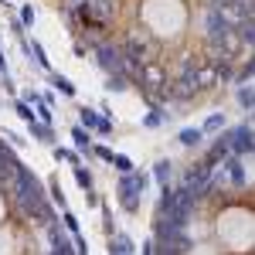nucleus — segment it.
Here are the masks:
<instances>
[{
	"mask_svg": "<svg viewBox=\"0 0 255 255\" xmlns=\"http://www.w3.org/2000/svg\"><path fill=\"white\" fill-rule=\"evenodd\" d=\"M72 139H75V146H79L82 157H89V153H92V146H96V143H92V133H89L85 126H72Z\"/></svg>",
	"mask_w": 255,
	"mask_h": 255,
	"instance_id": "7",
	"label": "nucleus"
},
{
	"mask_svg": "<svg viewBox=\"0 0 255 255\" xmlns=\"http://www.w3.org/2000/svg\"><path fill=\"white\" fill-rule=\"evenodd\" d=\"M79 119H82V126H85V129H99V126H102V113L92 109V106H82Z\"/></svg>",
	"mask_w": 255,
	"mask_h": 255,
	"instance_id": "12",
	"label": "nucleus"
},
{
	"mask_svg": "<svg viewBox=\"0 0 255 255\" xmlns=\"http://www.w3.org/2000/svg\"><path fill=\"white\" fill-rule=\"evenodd\" d=\"M34 17H38V10H34L31 3H24V7H20V24H24V27H34Z\"/></svg>",
	"mask_w": 255,
	"mask_h": 255,
	"instance_id": "23",
	"label": "nucleus"
},
{
	"mask_svg": "<svg viewBox=\"0 0 255 255\" xmlns=\"http://www.w3.org/2000/svg\"><path fill=\"white\" fill-rule=\"evenodd\" d=\"M225 123H228V116H225V113H211V116L204 119L201 133H204V136H211V133H225Z\"/></svg>",
	"mask_w": 255,
	"mask_h": 255,
	"instance_id": "11",
	"label": "nucleus"
},
{
	"mask_svg": "<svg viewBox=\"0 0 255 255\" xmlns=\"http://www.w3.org/2000/svg\"><path fill=\"white\" fill-rule=\"evenodd\" d=\"M75 184H79L85 194L96 191V187H92V170H89V167H75Z\"/></svg>",
	"mask_w": 255,
	"mask_h": 255,
	"instance_id": "17",
	"label": "nucleus"
},
{
	"mask_svg": "<svg viewBox=\"0 0 255 255\" xmlns=\"http://www.w3.org/2000/svg\"><path fill=\"white\" fill-rule=\"evenodd\" d=\"M92 153H96L99 160H106V163H113V160H116V153H113L106 143H96V146H92Z\"/></svg>",
	"mask_w": 255,
	"mask_h": 255,
	"instance_id": "24",
	"label": "nucleus"
},
{
	"mask_svg": "<svg viewBox=\"0 0 255 255\" xmlns=\"http://www.w3.org/2000/svg\"><path fill=\"white\" fill-rule=\"evenodd\" d=\"M65 228H68L72 235H79V218L72 215V211H65Z\"/></svg>",
	"mask_w": 255,
	"mask_h": 255,
	"instance_id": "26",
	"label": "nucleus"
},
{
	"mask_svg": "<svg viewBox=\"0 0 255 255\" xmlns=\"http://www.w3.org/2000/svg\"><path fill=\"white\" fill-rule=\"evenodd\" d=\"M96 65L113 75V72H123V48H113V44H96Z\"/></svg>",
	"mask_w": 255,
	"mask_h": 255,
	"instance_id": "3",
	"label": "nucleus"
},
{
	"mask_svg": "<svg viewBox=\"0 0 255 255\" xmlns=\"http://www.w3.org/2000/svg\"><path fill=\"white\" fill-rule=\"evenodd\" d=\"M27 133H31V136L38 139V143H55V126H44V123H38V119H34V123H27Z\"/></svg>",
	"mask_w": 255,
	"mask_h": 255,
	"instance_id": "8",
	"label": "nucleus"
},
{
	"mask_svg": "<svg viewBox=\"0 0 255 255\" xmlns=\"http://www.w3.org/2000/svg\"><path fill=\"white\" fill-rule=\"evenodd\" d=\"M235 102L245 109V113H252V109H255V89H252V85H238Z\"/></svg>",
	"mask_w": 255,
	"mask_h": 255,
	"instance_id": "14",
	"label": "nucleus"
},
{
	"mask_svg": "<svg viewBox=\"0 0 255 255\" xmlns=\"http://www.w3.org/2000/svg\"><path fill=\"white\" fill-rule=\"evenodd\" d=\"M238 41H242V44H249V48H255V20L238 24Z\"/></svg>",
	"mask_w": 255,
	"mask_h": 255,
	"instance_id": "18",
	"label": "nucleus"
},
{
	"mask_svg": "<svg viewBox=\"0 0 255 255\" xmlns=\"http://www.w3.org/2000/svg\"><path fill=\"white\" fill-rule=\"evenodd\" d=\"M113 167H116L119 174H133V170H136V167H133V160H129V157H123V153H116Z\"/></svg>",
	"mask_w": 255,
	"mask_h": 255,
	"instance_id": "22",
	"label": "nucleus"
},
{
	"mask_svg": "<svg viewBox=\"0 0 255 255\" xmlns=\"http://www.w3.org/2000/svg\"><path fill=\"white\" fill-rule=\"evenodd\" d=\"M82 153H75V150H65V146H55V160H65V163H75V167H82L79 163Z\"/></svg>",
	"mask_w": 255,
	"mask_h": 255,
	"instance_id": "21",
	"label": "nucleus"
},
{
	"mask_svg": "<svg viewBox=\"0 0 255 255\" xmlns=\"http://www.w3.org/2000/svg\"><path fill=\"white\" fill-rule=\"evenodd\" d=\"M0 75H7V58H3V51H0Z\"/></svg>",
	"mask_w": 255,
	"mask_h": 255,
	"instance_id": "32",
	"label": "nucleus"
},
{
	"mask_svg": "<svg viewBox=\"0 0 255 255\" xmlns=\"http://www.w3.org/2000/svg\"><path fill=\"white\" fill-rule=\"evenodd\" d=\"M7 139H10L14 146H24V143H27V139H24V136H17V133H7Z\"/></svg>",
	"mask_w": 255,
	"mask_h": 255,
	"instance_id": "30",
	"label": "nucleus"
},
{
	"mask_svg": "<svg viewBox=\"0 0 255 255\" xmlns=\"http://www.w3.org/2000/svg\"><path fill=\"white\" fill-rule=\"evenodd\" d=\"M221 174L228 177V184H232V187H245V184H249L245 167H242V157H235V153H228V160L221 163Z\"/></svg>",
	"mask_w": 255,
	"mask_h": 255,
	"instance_id": "5",
	"label": "nucleus"
},
{
	"mask_svg": "<svg viewBox=\"0 0 255 255\" xmlns=\"http://www.w3.org/2000/svg\"><path fill=\"white\" fill-rule=\"evenodd\" d=\"M136 245L129 235H119V238H109V255H133Z\"/></svg>",
	"mask_w": 255,
	"mask_h": 255,
	"instance_id": "10",
	"label": "nucleus"
},
{
	"mask_svg": "<svg viewBox=\"0 0 255 255\" xmlns=\"http://www.w3.org/2000/svg\"><path fill=\"white\" fill-rule=\"evenodd\" d=\"M146 180L150 177L146 174H119V180H116V197H119V208L126 211V215H136L139 211V194L146 191Z\"/></svg>",
	"mask_w": 255,
	"mask_h": 255,
	"instance_id": "1",
	"label": "nucleus"
},
{
	"mask_svg": "<svg viewBox=\"0 0 255 255\" xmlns=\"http://www.w3.org/2000/svg\"><path fill=\"white\" fill-rule=\"evenodd\" d=\"M208 7H221L225 10V7H232V0H208Z\"/></svg>",
	"mask_w": 255,
	"mask_h": 255,
	"instance_id": "31",
	"label": "nucleus"
},
{
	"mask_svg": "<svg viewBox=\"0 0 255 255\" xmlns=\"http://www.w3.org/2000/svg\"><path fill=\"white\" fill-rule=\"evenodd\" d=\"M170 170H174V163L167 157H160L157 163H153V177H157V184L163 187V184H170Z\"/></svg>",
	"mask_w": 255,
	"mask_h": 255,
	"instance_id": "15",
	"label": "nucleus"
},
{
	"mask_svg": "<svg viewBox=\"0 0 255 255\" xmlns=\"http://www.w3.org/2000/svg\"><path fill=\"white\" fill-rule=\"evenodd\" d=\"M225 14H228V20L235 24H249V20H255V0H232V7H225Z\"/></svg>",
	"mask_w": 255,
	"mask_h": 255,
	"instance_id": "4",
	"label": "nucleus"
},
{
	"mask_svg": "<svg viewBox=\"0 0 255 255\" xmlns=\"http://www.w3.org/2000/svg\"><path fill=\"white\" fill-rule=\"evenodd\" d=\"M126 89H129V75H123V72L106 75V92H109V96H119V92H126Z\"/></svg>",
	"mask_w": 255,
	"mask_h": 255,
	"instance_id": "9",
	"label": "nucleus"
},
{
	"mask_svg": "<svg viewBox=\"0 0 255 255\" xmlns=\"http://www.w3.org/2000/svg\"><path fill=\"white\" fill-rule=\"evenodd\" d=\"M252 79H255V55H252L249 61H245V68H242V72L235 75V82H238V85H249Z\"/></svg>",
	"mask_w": 255,
	"mask_h": 255,
	"instance_id": "19",
	"label": "nucleus"
},
{
	"mask_svg": "<svg viewBox=\"0 0 255 255\" xmlns=\"http://www.w3.org/2000/svg\"><path fill=\"white\" fill-rule=\"evenodd\" d=\"M177 139H180V146H197V143L204 139V133H201L197 126H187V129H180V133H177Z\"/></svg>",
	"mask_w": 255,
	"mask_h": 255,
	"instance_id": "16",
	"label": "nucleus"
},
{
	"mask_svg": "<svg viewBox=\"0 0 255 255\" xmlns=\"http://www.w3.org/2000/svg\"><path fill=\"white\" fill-rule=\"evenodd\" d=\"M113 129H116V126H113V119H109V116H102V126H99L96 133H99V136H109Z\"/></svg>",
	"mask_w": 255,
	"mask_h": 255,
	"instance_id": "27",
	"label": "nucleus"
},
{
	"mask_svg": "<svg viewBox=\"0 0 255 255\" xmlns=\"http://www.w3.org/2000/svg\"><path fill=\"white\" fill-rule=\"evenodd\" d=\"M139 255H157V242H153V238H146V242H143V249H139Z\"/></svg>",
	"mask_w": 255,
	"mask_h": 255,
	"instance_id": "28",
	"label": "nucleus"
},
{
	"mask_svg": "<svg viewBox=\"0 0 255 255\" xmlns=\"http://www.w3.org/2000/svg\"><path fill=\"white\" fill-rule=\"evenodd\" d=\"M51 89H55V92H61L65 99H75V82L65 79V75H55V72H51Z\"/></svg>",
	"mask_w": 255,
	"mask_h": 255,
	"instance_id": "13",
	"label": "nucleus"
},
{
	"mask_svg": "<svg viewBox=\"0 0 255 255\" xmlns=\"http://www.w3.org/2000/svg\"><path fill=\"white\" fill-rule=\"evenodd\" d=\"M143 129H160L163 123H167V109H160V106H150L146 113H143Z\"/></svg>",
	"mask_w": 255,
	"mask_h": 255,
	"instance_id": "6",
	"label": "nucleus"
},
{
	"mask_svg": "<svg viewBox=\"0 0 255 255\" xmlns=\"http://www.w3.org/2000/svg\"><path fill=\"white\" fill-rule=\"evenodd\" d=\"M48 187H51V201H55L58 208H65V191H61V184H58V180H51Z\"/></svg>",
	"mask_w": 255,
	"mask_h": 255,
	"instance_id": "25",
	"label": "nucleus"
},
{
	"mask_svg": "<svg viewBox=\"0 0 255 255\" xmlns=\"http://www.w3.org/2000/svg\"><path fill=\"white\" fill-rule=\"evenodd\" d=\"M85 204H89V208H102V197H99L96 191H89V194H85Z\"/></svg>",
	"mask_w": 255,
	"mask_h": 255,
	"instance_id": "29",
	"label": "nucleus"
},
{
	"mask_svg": "<svg viewBox=\"0 0 255 255\" xmlns=\"http://www.w3.org/2000/svg\"><path fill=\"white\" fill-rule=\"evenodd\" d=\"M14 109H17V116L24 119V123H34V119H38V113H34V106H27L24 99H17V102H14Z\"/></svg>",
	"mask_w": 255,
	"mask_h": 255,
	"instance_id": "20",
	"label": "nucleus"
},
{
	"mask_svg": "<svg viewBox=\"0 0 255 255\" xmlns=\"http://www.w3.org/2000/svg\"><path fill=\"white\" fill-rule=\"evenodd\" d=\"M228 143H232V153L235 157H245V153H255V129L252 126H232L228 129Z\"/></svg>",
	"mask_w": 255,
	"mask_h": 255,
	"instance_id": "2",
	"label": "nucleus"
}]
</instances>
